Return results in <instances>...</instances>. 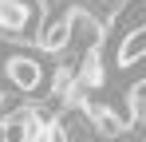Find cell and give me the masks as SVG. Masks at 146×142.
Returning <instances> with one entry per match:
<instances>
[{
  "mask_svg": "<svg viewBox=\"0 0 146 142\" xmlns=\"http://www.w3.org/2000/svg\"><path fill=\"white\" fill-rule=\"evenodd\" d=\"M71 28H75V8H59V12H48V20L40 28L36 44L51 51V55H63L71 47Z\"/></svg>",
  "mask_w": 146,
  "mask_h": 142,
  "instance_id": "6da1fadb",
  "label": "cell"
},
{
  "mask_svg": "<svg viewBox=\"0 0 146 142\" xmlns=\"http://www.w3.org/2000/svg\"><path fill=\"white\" fill-rule=\"evenodd\" d=\"M4 75H8V83H12L16 91H24V95L40 91V83H44V67H40V59H36L32 51H24V47L4 63Z\"/></svg>",
  "mask_w": 146,
  "mask_h": 142,
  "instance_id": "7a4b0ae2",
  "label": "cell"
},
{
  "mask_svg": "<svg viewBox=\"0 0 146 142\" xmlns=\"http://www.w3.org/2000/svg\"><path fill=\"white\" fill-rule=\"evenodd\" d=\"M138 28H146V0H122L119 12L111 16V36L115 40H126L130 32H138Z\"/></svg>",
  "mask_w": 146,
  "mask_h": 142,
  "instance_id": "3957f363",
  "label": "cell"
},
{
  "mask_svg": "<svg viewBox=\"0 0 146 142\" xmlns=\"http://www.w3.org/2000/svg\"><path fill=\"white\" fill-rule=\"evenodd\" d=\"M83 111L91 115V122H95V134H99V138H119L122 130H130V122H134V118L119 115L115 107H103V103H87Z\"/></svg>",
  "mask_w": 146,
  "mask_h": 142,
  "instance_id": "277c9868",
  "label": "cell"
},
{
  "mask_svg": "<svg viewBox=\"0 0 146 142\" xmlns=\"http://www.w3.org/2000/svg\"><path fill=\"white\" fill-rule=\"evenodd\" d=\"M142 59H146V28H138V32H130L115 47V63L126 71V67H134V63H142Z\"/></svg>",
  "mask_w": 146,
  "mask_h": 142,
  "instance_id": "5b68a950",
  "label": "cell"
}]
</instances>
